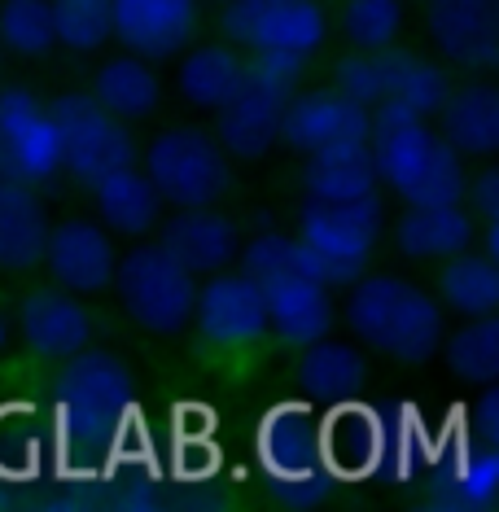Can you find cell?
Masks as SVG:
<instances>
[{
	"label": "cell",
	"instance_id": "1",
	"mask_svg": "<svg viewBox=\"0 0 499 512\" xmlns=\"http://www.w3.org/2000/svg\"><path fill=\"white\" fill-rule=\"evenodd\" d=\"M342 324L359 351L381 355L390 368H434L447 337V311L434 289L373 267L346 285Z\"/></svg>",
	"mask_w": 499,
	"mask_h": 512
},
{
	"label": "cell",
	"instance_id": "2",
	"mask_svg": "<svg viewBox=\"0 0 499 512\" xmlns=\"http://www.w3.org/2000/svg\"><path fill=\"white\" fill-rule=\"evenodd\" d=\"M368 158H373L381 193H394L403 206L464 202L469 162L438 136L434 119L399 106V101H377L373 106Z\"/></svg>",
	"mask_w": 499,
	"mask_h": 512
},
{
	"label": "cell",
	"instance_id": "3",
	"mask_svg": "<svg viewBox=\"0 0 499 512\" xmlns=\"http://www.w3.org/2000/svg\"><path fill=\"white\" fill-rule=\"evenodd\" d=\"M237 267L263 289L268 337H276L281 346L298 351V346L333 333V324H338L333 289L311 272V263H307L294 232L259 228V232H250V237H241Z\"/></svg>",
	"mask_w": 499,
	"mask_h": 512
},
{
	"label": "cell",
	"instance_id": "4",
	"mask_svg": "<svg viewBox=\"0 0 499 512\" xmlns=\"http://www.w3.org/2000/svg\"><path fill=\"white\" fill-rule=\"evenodd\" d=\"M307 84V62L289 53H246L237 92L211 114V132L232 162H259L281 145V114Z\"/></svg>",
	"mask_w": 499,
	"mask_h": 512
},
{
	"label": "cell",
	"instance_id": "5",
	"mask_svg": "<svg viewBox=\"0 0 499 512\" xmlns=\"http://www.w3.org/2000/svg\"><path fill=\"white\" fill-rule=\"evenodd\" d=\"M294 237L303 246L311 272L329 289H346L377 263L386 241V193L355 197V202H324L303 197L294 219Z\"/></svg>",
	"mask_w": 499,
	"mask_h": 512
},
{
	"label": "cell",
	"instance_id": "6",
	"mask_svg": "<svg viewBox=\"0 0 499 512\" xmlns=\"http://www.w3.org/2000/svg\"><path fill=\"white\" fill-rule=\"evenodd\" d=\"M141 171L154 184L158 202L171 211L193 206H219L232 189V162L219 149L215 132L202 123H167L136 149Z\"/></svg>",
	"mask_w": 499,
	"mask_h": 512
},
{
	"label": "cell",
	"instance_id": "7",
	"mask_svg": "<svg viewBox=\"0 0 499 512\" xmlns=\"http://www.w3.org/2000/svg\"><path fill=\"white\" fill-rule=\"evenodd\" d=\"M110 289L119 294L123 316L149 337H180L193 324L197 276L171 259L158 241L141 237L127 254H119Z\"/></svg>",
	"mask_w": 499,
	"mask_h": 512
},
{
	"label": "cell",
	"instance_id": "8",
	"mask_svg": "<svg viewBox=\"0 0 499 512\" xmlns=\"http://www.w3.org/2000/svg\"><path fill=\"white\" fill-rule=\"evenodd\" d=\"M49 114L57 127V145H62V176H71L84 189L106 171L136 162L141 145L132 136V123L114 119L106 106H97L88 88L57 92L49 101Z\"/></svg>",
	"mask_w": 499,
	"mask_h": 512
},
{
	"label": "cell",
	"instance_id": "9",
	"mask_svg": "<svg viewBox=\"0 0 499 512\" xmlns=\"http://www.w3.org/2000/svg\"><path fill=\"white\" fill-rule=\"evenodd\" d=\"M219 31L241 53H289L311 62L329 40V9L320 0H228Z\"/></svg>",
	"mask_w": 499,
	"mask_h": 512
},
{
	"label": "cell",
	"instance_id": "10",
	"mask_svg": "<svg viewBox=\"0 0 499 512\" xmlns=\"http://www.w3.org/2000/svg\"><path fill=\"white\" fill-rule=\"evenodd\" d=\"M206 351L215 355H250L268 342V307H263V289L241 272L237 263L224 272H211L197 281L193 298V324Z\"/></svg>",
	"mask_w": 499,
	"mask_h": 512
},
{
	"label": "cell",
	"instance_id": "11",
	"mask_svg": "<svg viewBox=\"0 0 499 512\" xmlns=\"http://www.w3.org/2000/svg\"><path fill=\"white\" fill-rule=\"evenodd\" d=\"M0 176L44 189L62 176V145L49 101L27 84H0Z\"/></svg>",
	"mask_w": 499,
	"mask_h": 512
},
{
	"label": "cell",
	"instance_id": "12",
	"mask_svg": "<svg viewBox=\"0 0 499 512\" xmlns=\"http://www.w3.org/2000/svg\"><path fill=\"white\" fill-rule=\"evenodd\" d=\"M368 136H373V110L333 88L303 84L281 114V145H289L303 158L368 149Z\"/></svg>",
	"mask_w": 499,
	"mask_h": 512
},
{
	"label": "cell",
	"instance_id": "13",
	"mask_svg": "<svg viewBox=\"0 0 499 512\" xmlns=\"http://www.w3.org/2000/svg\"><path fill=\"white\" fill-rule=\"evenodd\" d=\"M14 337L22 342L31 364L53 368L97 342V316L79 294L62 285H40L18 302Z\"/></svg>",
	"mask_w": 499,
	"mask_h": 512
},
{
	"label": "cell",
	"instance_id": "14",
	"mask_svg": "<svg viewBox=\"0 0 499 512\" xmlns=\"http://www.w3.org/2000/svg\"><path fill=\"white\" fill-rule=\"evenodd\" d=\"M425 36L443 66L491 75L499 62V0H425Z\"/></svg>",
	"mask_w": 499,
	"mask_h": 512
},
{
	"label": "cell",
	"instance_id": "15",
	"mask_svg": "<svg viewBox=\"0 0 499 512\" xmlns=\"http://www.w3.org/2000/svg\"><path fill=\"white\" fill-rule=\"evenodd\" d=\"M202 27V0H110L114 44L145 62H176Z\"/></svg>",
	"mask_w": 499,
	"mask_h": 512
},
{
	"label": "cell",
	"instance_id": "16",
	"mask_svg": "<svg viewBox=\"0 0 499 512\" xmlns=\"http://www.w3.org/2000/svg\"><path fill=\"white\" fill-rule=\"evenodd\" d=\"M40 267H49L53 285L71 289L79 298L106 294L114 281V267H119L114 232H106L97 219H84V215L62 219V224H53L49 237H44Z\"/></svg>",
	"mask_w": 499,
	"mask_h": 512
},
{
	"label": "cell",
	"instance_id": "17",
	"mask_svg": "<svg viewBox=\"0 0 499 512\" xmlns=\"http://www.w3.org/2000/svg\"><path fill=\"white\" fill-rule=\"evenodd\" d=\"M386 241L408 263H443L451 254L478 246V219L464 202L403 206L394 224L386 219Z\"/></svg>",
	"mask_w": 499,
	"mask_h": 512
},
{
	"label": "cell",
	"instance_id": "18",
	"mask_svg": "<svg viewBox=\"0 0 499 512\" xmlns=\"http://www.w3.org/2000/svg\"><path fill=\"white\" fill-rule=\"evenodd\" d=\"M241 237L246 232H241V224L228 211H219V206H193V211H176L162 224L158 246L202 281V276L224 272V267L237 263Z\"/></svg>",
	"mask_w": 499,
	"mask_h": 512
},
{
	"label": "cell",
	"instance_id": "19",
	"mask_svg": "<svg viewBox=\"0 0 499 512\" xmlns=\"http://www.w3.org/2000/svg\"><path fill=\"white\" fill-rule=\"evenodd\" d=\"M438 136L456 149L464 162H482L495 158L499 149V97L495 84L486 75H469V79H451L443 106L434 114Z\"/></svg>",
	"mask_w": 499,
	"mask_h": 512
},
{
	"label": "cell",
	"instance_id": "20",
	"mask_svg": "<svg viewBox=\"0 0 499 512\" xmlns=\"http://www.w3.org/2000/svg\"><path fill=\"white\" fill-rule=\"evenodd\" d=\"M88 92L97 106H106L114 119H123V123H145V119H154L158 106H162L158 66L145 62V57H136V53H127V49L106 53L97 66H92Z\"/></svg>",
	"mask_w": 499,
	"mask_h": 512
},
{
	"label": "cell",
	"instance_id": "21",
	"mask_svg": "<svg viewBox=\"0 0 499 512\" xmlns=\"http://www.w3.org/2000/svg\"><path fill=\"white\" fill-rule=\"evenodd\" d=\"M92 193V211H97V224L114 232V237H127V241H141L158 228L162 219V202L154 193V184L136 162L127 167H114L106 176H97L88 184Z\"/></svg>",
	"mask_w": 499,
	"mask_h": 512
},
{
	"label": "cell",
	"instance_id": "22",
	"mask_svg": "<svg viewBox=\"0 0 499 512\" xmlns=\"http://www.w3.org/2000/svg\"><path fill=\"white\" fill-rule=\"evenodd\" d=\"M44 237H49V215H44L40 189L0 176V272H36L44 259Z\"/></svg>",
	"mask_w": 499,
	"mask_h": 512
},
{
	"label": "cell",
	"instance_id": "23",
	"mask_svg": "<svg viewBox=\"0 0 499 512\" xmlns=\"http://www.w3.org/2000/svg\"><path fill=\"white\" fill-rule=\"evenodd\" d=\"M246 75V53L228 40L189 44L176 62V97L197 114H215Z\"/></svg>",
	"mask_w": 499,
	"mask_h": 512
},
{
	"label": "cell",
	"instance_id": "24",
	"mask_svg": "<svg viewBox=\"0 0 499 512\" xmlns=\"http://www.w3.org/2000/svg\"><path fill=\"white\" fill-rule=\"evenodd\" d=\"M499 259L478 246L451 254V259L434 263V298L443 302L447 316L456 320H473V316H495L499 307Z\"/></svg>",
	"mask_w": 499,
	"mask_h": 512
},
{
	"label": "cell",
	"instance_id": "25",
	"mask_svg": "<svg viewBox=\"0 0 499 512\" xmlns=\"http://www.w3.org/2000/svg\"><path fill=\"white\" fill-rule=\"evenodd\" d=\"M377 57H381V101H399V106L434 119L451 88V66H443L438 57L421 49H408V44H390Z\"/></svg>",
	"mask_w": 499,
	"mask_h": 512
},
{
	"label": "cell",
	"instance_id": "26",
	"mask_svg": "<svg viewBox=\"0 0 499 512\" xmlns=\"http://www.w3.org/2000/svg\"><path fill=\"white\" fill-rule=\"evenodd\" d=\"M447 372L443 386L451 390H495V372H499V324L495 316H473L460 320V329H447L443 351H438Z\"/></svg>",
	"mask_w": 499,
	"mask_h": 512
},
{
	"label": "cell",
	"instance_id": "27",
	"mask_svg": "<svg viewBox=\"0 0 499 512\" xmlns=\"http://www.w3.org/2000/svg\"><path fill=\"white\" fill-rule=\"evenodd\" d=\"M303 197H324V202H355V197H381V180L373 171L368 149H342V154L303 158L298 171Z\"/></svg>",
	"mask_w": 499,
	"mask_h": 512
},
{
	"label": "cell",
	"instance_id": "28",
	"mask_svg": "<svg viewBox=\"0 0 499 512\" xmlns=\"http://www.w3.org/2000/svg\"><path fill=\"white\" fill-rule=\"evenodd\" d=\"M53 40L71 57H97L114 44L110 0H49Z\"/></svg>",
	"mask_w": 499,
	"mask_h": 512
},
{
	"label": "cell",
	"instance_id": "29",
	"mask_svg": "<svg viewBox=\"0 0 499 512\" xmlns=\"http://www.w3.org/2000/svg\"><path fill=\"white\" fill-rule=\"evenodd\" d=\"M408 27V0H342L338 31L359 53H381L403 40Z\"/></svg>",
	"mask_w": 499,
	"mask_h": 512
},
{
	"label": "cell",
	"instance_id": "30",
	"mask_svg": "<svg viewBox=\"0 0 499 512\" xmlns=\"http://www.w3.org/2000/svg\"><path fill=\"white\" fill-rule=\"evenodd\" d=\"M0 53L44 62L57 53L49 0H0Z\"/></svg>",
	"mask_w": 499,
	"mask_h": 512
},
{
	"label": "cell",
	"instance_id": "31",
	"mask_svg": "<svg viewBox=\"0 0 499 512\" xmlns=\"http://www.w3.org/2000/svg\"><path fill=\"white\" fill-rule=\"evenodd\" d=\"M329 88L373 110L381 101V57L377 53L346 49L338 62H333V71H329Z\"/></svg>",
	"mask_w": 499,
	"mask_h": 512
},
{
	"label": "cell",
	"instance_id": "32",
	"mask_svg": "<svg viewBox=\"0 0 499 512\" xmlns=\"http://www.w3.org/2000/svg\"><path fill=\"white\" fill-rule=\"evenodd\" d=\"M9 346H14V324H9V316H5V311H0V364H5Z\"/></svg>",
	"mask_w": 499,
	"mask_h": 512
},
{
	"label": "cell",
	"instance_id": "33",
	"mask_svg": "<svg viewBox=\"0 0 499 512\" xmlns=\"http://www.w3.org/2000/svg\"><path fill=\"white\" fill-rule=\"evenodd\" d=\"M202 5H228V0H202Z\"/></svg>",
	"mask_w": 499,
	"mask_h": 512
},
{
	"label": "cell",
	"instance_id": "34",
	"mask_svg": "<svg viewBox=\"0 0 499 512\" xmlns=\"http://www.w3.org/2000/svg\"><path fill=\"white\" fill-rule=\"evenodd\" d=\"M416 5H425V0H416Z\"/></svg>",
	"mask_w": 499,
	"mask_h": 512
}]
</instances>
